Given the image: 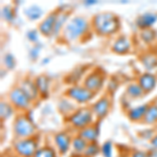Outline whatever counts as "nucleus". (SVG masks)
Listing matches in <instances>:
<instances>
[{
  "instance_id": "f257e3e1",
  "label": "nucleus",
  "mask_w": 157,
  "mask_h": 157,
  "mask_svg": "<svg viewBox=\"0 0 157 157\" xmlns=\"http://www.w3.org/2000/svg\"><path fill=\"white\" fill-rule=\"evenodd\" d=\"M92 25L98 34L102 36H109L120 29L121 22L115 14L110 12H103L93 16Z\"/></svg>"
},
{
  "instance_id": "f03ea898",
  "label": "nucleus",
  "mask_w": 157,
  "mask_h": 157,
  "mask_svg": "<svg viewBox=\"0 0 157 157\" xmlns=\"http://www.w3.org/2000/svg\"><path fill=\"white\" fill-rule=\"evenodd\" d=\"M89 24L88 21L83 17H73L68 20L63 29V37L67 41H75L82 37L88 30Z\"/></svg>"
},
{
  "instance_id": "7ed1b4c3",
  "label": "nucleus",
  "mask_w": 157,
  "mask_h": 157,
  "mask_svg": "<svg viewBox=\"0 0 157 157\" xmlns=\"http://www.w3.org/2000/svg\"><path fill=\"white\" fill-rule=\"evenodd\" d=\"M92 110L88 108L78 109L70 114L69 121L75 128L82 130V129L90 126L91 121H92Z\"/></svg>"
},
{
  "instance_id": "20e7f679",
  "label": "nucleus",
  "mask_w": 157,
  "mask_h": 157,
  "mask_svg": "<svg viewBox=\"0 0 157 157\" xmlns=\"http://www.w3.org/2000/svg\"><path fill=\"white\" fill-rule=\"evenodd\" d=\"M14 132L20 139L29 138L35 132V127L26 116H18L14 121Z\"/></svg>"
},
{
  "instance_id": "39448f33",
  "label": "nucleus",
  "mask_w": 157,
  "mask_h": 157,
  "mask_svg": "<svg viewBox=\"0 0 157 157\" xmlns=\"http://www.w3.org/2000/svg\"><path fill=\"white\" fill-rule=\"evenodd\" d=\"M66 95L69 100L75 101L78 104H85L92 100L94 97V93L88 90L84 86L75 85L66 90Z\"/></svg>"
},
{
  "instance_id": "423d86ee",
  "label": "nucleus",
  "mask_w": 157,
  "mask_h": 157,
  "mask_svg": "<svg viewBox=\"0 0 157 157\" xmlns=\"http://www.w3.org/2000/svg\"><path fill=\"white\" fill-rule=\"evenodd\" d=\"M15 150L22 157H34L37 152V144L32 138H22L15 144Z\"/></svg>"
},
{
  "instance_id": "0eeeda50",
  "label": "nucleus",
  "mask_w": 157,
  "mask_h": 157,
  "mask_svg": "<svg viewBox=\"0 0 157 157\" xmlns=\"http://www.w3.org/2000/svg\"><path fill=\"white\" fill-rule=\"evenodd\" d=\"M9 98H10V102L12 103V105H14L15 107L19 109L29 108L30 102H32L20 87L13 88L9 93Z\"/></svg>"
},
{
  "instance_id": "6e6552de",
  "label": "nucleus",
  "mask_w": 157,
  "mask_h": 157,
  "mask_svg": "<svg viewBox=\"0 0 157 157\" xmlns=\"http://www.w3.org/2000/svg\"><path fill=\"white\" fill-rule=\"evenodd\" d=\"M104 84V77L103 75L98 73V71H93L89 73L84 80V87L88 90L92 91L93 93L101 90Z\"/></svg>"
},
{
  "instance_id": "1a4fd4ad",
  "label": "nucleus",
  "mask_w": 157,
  "mask_h": 157,
  "mask_svg": "<svg viewBox=\"0 0 157 157\" xmlns=\"http://www.w3.org/2000/svg\"><path fill=\"white\" fill-rule=\"evenodd\" d=\"M57 17H58V13L55 12H52L50 14L47 15L46 18L43 19L41 23L39 24V32L46 37H49L50 35L54 34Z\"/></svg>"
},
{
  "instance_id": "9d476101",
  "label": "nucleus",
  "mask_w": 157,
  "mask_h": 157,
  "mask_svg": "<svg viewBox=\"0 0 157 157\" xmlns=\"http://www.w3.org/2000/svg\"><path fill=\"white\" fill-rule=\"evenodd\" d=\"M156 22H157V14L151 12L145 13V14L140 15L136 19V25L141 30L151 29L154 25V23H156Z\"/></svg>"
},
{
  "instance_id": "9b49d317",
  "label": "nucleus",
  "mask_w": 157,
  "mask_h": 157,
  "mask_svg": "<svg viewBox=\"0 0 157 157\" xmlns=\"http://www.w3.org/2000/svg\"><path fill=\"white\" fill-rule=\"evenodd\" d=\"M109 109H110V100L108 98H102L97 103L93 104L92 112L98 116V118H103L108 114Z\"/></svg>"
},
{
  "instance_id": "f8f14e48",
  "label": "nucleus",
  "mask_w": 157,
  "mask_h": 157,
  "mask_svg": "<svg viewBox=\"0 0 157 157\" xmlns=\"http://www.w3.org/2000/svg\"><path fill=\"white\" fill-rule=\"evenodd\" d=\"M138 84L143 88L145 92H150L156 87L157 84V78L156 75H152L150 72H146L141 75L138 78Z\"/></svg>"
},
{
  "instance_id": "ddd939ff",
  "label": "nucleus",
  "mask_w": 157,
  "mask_h": 157,
  "mask_svg": "<svg viewBox=\"0 0 157 157\" xmlns=\"http://www.w3.org/2000/svg\"><path fill=\"white\" fill-rule=\"evenodd\" d=\"M20 88L23 90V92L29 97L30 101L36 100L38 94H39V90H38L36 83L33 82L29 78H24L20 82Z\"/></svg>"
},
{
  "instance_id": "4468645a",
  "label": "nucleus",
  "mask_w": 157,
  "mask_h": 157,
  "mask_svg": "<svg viewBox=\"0 0 157 157\" xmlns=\"http://www.w3.org/2000/svg\"><path fill=\"white\" fill-rule=\"evenodd\" d=\"M55 143L61 154H65L70 147V137L64 132H60L55 135Z\"/></svg>"
},
{
  "instance_id": "2eb2a0df",
  "label": "nucleus",
  "mask_w": 157,
  "mask_h": 157,
  "mask_svg": "<svg viewBox=\"0 0 157 157\" xmlns=\"http://www.w3.org/2000/svg\"><path fill=\"white\" fill-rule=\"evenodd\" d=\"M131 47V43L129 39L125 36H121L115 40L112 45V50L115 54H126Z\"/></svg>"
},
{
  "instance_id": "dca6fc26",
  "label": "nucleus",
  "mask_w": 157,
  "mask_h": 157,
  "mask_svg": "<svg viewBox=\"0 0 157 157\" xmlns=\"http://www.w3.org/2000/svg\"><path fill=\"white\" fill-rule=\"evenodd\" d=\"M149 105H140L137 107H134L129 109L128 111V117L133 121H140L141 118L145 117V114L147 112V109H148Z\"/></svg>"
},
{
  "instance_id": "f3484780",
  "label": "nucleus",
  "mask_w": 157,
  "mask_h": 157,
  "mask_svg": "<svg viewBox=\"0 0 157 157\" xmlns=\"http://www.w3.org/2000/svg\"><path fill=\"white\" fill-rule=\"evenodd\" d=\"M98 129L92 126H88L78 132V136L84 138L86 141H90V143H94L95 139L98 138Z\"/></svg>"
},
{
  "instance_id": "a211bd4d",
  "label": "nucleus",
  "mask_w": 157,
  "mask_h": 157,
  "mask_svg": "<svg viewBox=\"0 0 157 157\" xmlns=\"http://www.w3.org/2000/svg\"><path fill=\"white\" fill-rule=\"evenodd\" d=\"M24 14L29 20H33V21H34V20H38V19L41 18L42 15H43V11L39 6L33 4V6H27L26 9L24 10Z\"/></svg>"
},
{
  "instance_id": "6ab92c4d",
  "label": "nucleus",
  "mask_w": 157,
  "mask_h": 157,
  "mask_svg": "<svg viewBox=\"0 0 157 157\" xmlns=\"http://www.w3.org/2000/svg\"><path fill=\"white\" fill-rule=\"evenodd\" d=\"M36 83V86L39 90V93H41L44 97H47L48 94V88H49V81L48 78H46L45 75H40L36 78L35 81Z\"/></svg>"
},
{
  "instance_id": "aec40b11",
  "label": "nucleus",
  "mask_w": 157,
  "mask_h": 157,
  "mask_svg": "<svg viewBox=\"0 0 157 157\" xmlns=\"http://www.w3.org/2000/svg\"><path fill=\"white\" fill-rule=\"evenodd\" d=\"M127 94L132 98H141L145 94V91L143 90V88L140 87V85L138 83H131L127 86V90H126Z\"/></svg>"
},
{
  "instance_id": "412c9836",
  "label": "nucleus",
  "mask_w": 157,
  "mask_h": 157,
  "mask_svg": "<svg viewBox=\"0 0 157 157\" xmlns=\"http://www.w3.org/2000/svg\"><path fill=\"white\" fill-rule=\"evenodd\" d=\"M146 124H154L157 121V104H152L148 106L147 112L144 117Z\"/></svg>"
},
{
  "instance_id": "4be33fe9",
  "label": "nucleus",
  "mask_w": 157,
  "mask_h": 157,
  "mask_svg": "<svg viewBox=\"0 0 157 157\" xmlns=\"http://www.w3.org/2000/svg\"><path fill=\"white\" fill-rule=\"evenodd\" d=\"M67 19H68V14L67 13H61L58 14L57 17V21L55 24V29H54V36H58V34L64 29L65 24L67 23Z\"/></svg>"
},
{
  "instance_id": "5701e85b",
  "label": "nucleus",
  "mask_w": 157,
  "mask_h": 157,
  "mask_svg": "<svg viewBox=\"0 0 157 157\" xmlns=\"http://www.w3.org/2000/svg\"><path fill=\"white\" fill-rule=\"evenodd\" d=\"M140 61L147 70H153L157 67V57L154 55H145Z\"/></svg>"
},
{
  "instance_id": "b1692460",
  "label": "nucleus",
  "mask_w": 157,
  "mask_h": 157,
  "mask_svg": "<svg viewBox=\"0 0 157 157\" xmlns=\"http://www.w3.org/2000/svg\"><path fill=\"white\" fill-rule=\"evenodd\" d=\"M87 146H88L87 141L84 138L81 137V136H75L72 139V148L77 153H83V152H85Z\"/></svg>"
},
{
  "instance_id": "393cba45",
  "label": "nucleus",
  "mask_w": 157,
  "mask_h": 157,
  "mask_svg": "<svg viewBox=\"0 0 157 157\" xmlns=\"http://www.w3.org/2000/svg\"><path fill=\"white\" fill-rule=\"evenodd\" d=\"M13 114V107L7 102L2 101L0 103V115L2 120H7Z\"/></svg>"
},
{
  "instance_id": "a878e982",
  "label": "nucleus",
  "mask_w": 157,
  "mask_h": 157,
  "mask_svg": "<svg viewBox=\"0 0 157 157\" xmlns=\"http://www.w3.org/2000/svg\"><path fill=\"white\" fill-rule=\"evenodd\" d=\"M58 107H59V110L62 113H70V112H72L73 109H75L72 103L70 102L69 100H66V98H63V100H61L59 102Z\"/></svg>"
},
{
  "instance_id": "bb28decb",
  "label": "nucleus",
  "mask_w": 157,
  "mask_h": 157,
  "mask_svg": "<svg viewBox=\"0 0 157 157\" xmlns=\"http://www.w3.org/2000/svg\"><path fill=\"white\" fill-rule=\"evenodd\" d=\"M156 37V32L153 30L152 29H144L140 32V38L144 42L146 43H150L155 39Z\"/></svg>"
},
{
  "instance_id": "cd10ccee",
  "label": "nucleus",
  "mask_w": 157,
  "mask_h": 157,
  "mask_svg": "<svg viewBox=\"0 0 157 157\" xmlns=\"http://www.w3.org/2000/svg\"><path fill=\"white\" fill-rule=\"evenodd\" d=\"M1 18L6 20V22H13L15 20V14L14 11L10 6H3L1 9Z\"/></svg>"
},
{
  "instance_id": "c85d7f7f",
  "label": "nucleus",
  "mask_w": 157,
  "mask_h": 157,
  "mask_svg": "<svg viewBox=\"0 0 157 157\" xmlns=\"http://www.w3.org/2000/svg\"><path fill=\"white\" fill-rule=\"evenodd\" d=\"M3 65L6 69L12 70L16 66V61H15V57L12 54H6L3 57Z\"/></svg>"
},
{
  "instance_id": "c756f323",
  "label": "nucleus",
  "mask_w": 157,
  "mask_h": 157,
  "mask_svg": "<svg viewBox=\"0 0 157 157\" xmlns=\"http://www.w3.org/2000/svg\"><path fill=\"white\" fill-rule=\"evenodd\" d=\"M34 157H56V154L52 149L44 147V148L38 149Z\"/></svg>"
},
{
  "instance_id": "7c9ffc66",
  "label": "nucleus",
  "mask_w": 157,
  "mask_h": 157,
  "mask_svg": "<svg viewBox=\"0 0 157 157\" xmlns=\"http://www.w3.org/2000/svg\"><path fill=\"white\" fill-rule=\"evenodd\" d=\"M98 153V147L95 143H90L88 144L87 148L84 152V155L86 157H93Z\"/></svg>"
},
{
  "instance_id": "2f4dec72",
  "label": "nucleus",
  "mask_w": 157,
  "mask_h": 157,
  "mask_svg": "<svg viewBox=\"0 0 157 157\" xmlns=\"http://www.w3.org/2000/svg\"><path fill=\"white\" fill-rule=\"evenodd\" d=\"M102 153L104 157H112V143L106 141L102 146Z\"/></svg>"
},
{
  "instance_id": "473e14b6",
  "label": "nucleus",
  "mask_w": 157,
  "mask_h": 157,
  "mask_svg": "<svg viewBox=\"0 0 157 157\" xmlns=\"http://www.w3.org/2000/svg\"><path fill=\"white\" fill-rule=\"evenodd\" d=\"M40 49H41V45H39V46H38V44H36L32 49L29 50V57L32 58L33 60H36L37 58L39 57Z\"/></svg>"
},
{
  "instance_id": "72a5a7b5",
  "label": "nucleus",
  "mask_w": 157,
  "mask_h": 157,
  "mask_svg": "<svg viewBox=\"0 0 157 157\" xmlns=\"http://www.w3.org/2000/svg\"><path fill=\"white\" fill-rule=\"evenodd\" d=\"M26 37L27 39L29 40L30 42H37L38 41V38H39V36H38V32L36 29H33V30H29V32H27L26 34Z\"/></svg>"
},
{
  "instance_id": "f704fd0d",
  "label": "nucleus",
  "mask_w": 157,
  "mask_h": 157,
  "mask_svg": "<svg viewBox=\"0 0 157 157\" xmlns=\"http://www.w3.org/2000/svg\"><path fill=\"white\" fill-rule=\"evenodd\" d=\"M132 157H151V156L143 151H136L132 154Z\"/></svg>"
},
{
  "instance_id": "c9c22d12",
  "label": "nucleus",
  "mask_w": 157,
  "mask_h": 157,
  "mask_svg": "<svg viewBox=\"0 0 157 157\" xmlns=\"http://www.w3.org/2000/svg\"><path fill=\"white\" fill-rule=\"evenodd\" d=\"M151 145L155 149H157V134L155 136H153V138L151 139Z\"/></svg>"
},
{
  "instance_id": "e433bc0d",
  "label": "nucleus",
  "mask_w": 157,
  "mask_h": 157,
  "mask_svg": "<svg viewBox=\"0 0 157 157\" xmlns=\"http://www.w3.org/2000/svg\"><path fill=\"white\" fill-rule=\"evenodd\" d=\"M98 1H95V0H87V1H84V4L85 6H94V4H97Z\"/></svg>"
},
{
  "instance_id": "4c0bfd02",
  "label": "nucleus",
  "mask_w": 157,
  "mask_h": 157,
  "mask_svg": "<svg viewBox=\"0 0 157 157\" xmlns=\"http://www.w3.org/2000/svg\"><path fill=\"white\" fill-rule=\"evenodd\" d=\"M156 78H157V73H156Z\"/></svg>"
}]
</instances>
